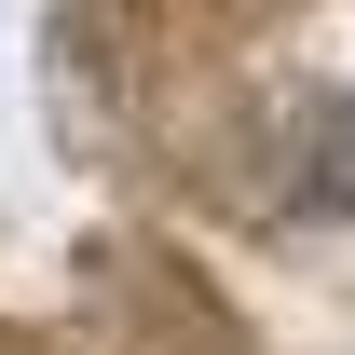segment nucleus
I'll use <instances>...</instances> for the list:
<instances>
[{
	"label": "nucleus",
	"mask_w": 355,
	"mask_h": 355,
	"mask_svg": "<svg viewBox=\"0 0 355 355\" xmlns=\"http://www.w3.org/2000/svg\"><path fill=\"white\" fill-rule=\"evenodd\" d=\"M314 191H328V205H342V191H355V123L328 137V178H314Z\"/></svg>",
	"instance_id": "f257e3e1"
}]
</instances>
